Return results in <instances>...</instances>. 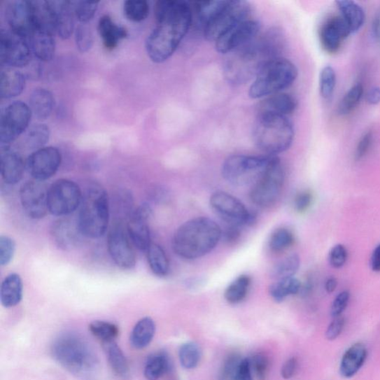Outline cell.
<instances>
[{
  "label": "cell",
  "mask_w": 380,
  "mask_h": 380,
  "mask_svg": "<svg viewBox=\"0 0 380 380\" xmlns=\"http://www.w3.org/2000/svg\"><path fill=\"white\" fill-rule=\"evenodd\" d=\"M367 358V350L363 343H355L343 355L339 366L340 374L346 379L356 375Z\"/></svg>",
  "instance_id": "26"
},
{
  "label": "cell",
  "mask_w": 380,
  "mask_h": 380,
  "mask_svg": "<svg viewBox=\"0 0 380 380\" xmlns=\"http://www.w3.org/2000/svg\"><path fill=\"white\" fill-rule=\"evenodd\" d=\"M62 162L60 152L53 146H46L33 152L28 157L27 169L34 180L44 181L57 173Z\"/></svg>",
  "instance_id": "17"
},
{
  "label": "cell",
  "mask_w": 380,
  "mask_h": 380,
  "mask_svg": "<svg viewBox=\"0 0 380 380\" xmlns=\"http://www.w3.org/2000/svg\"><path fill=\"white\" fill-rule=\"evenodd\" d=\"M23 286L20 276L11 274L3 280L0 288V300L6 309L15 307L22 299Z\"/></svg>",
  "instance_id": "30"
},
{
  "label": "cell",
  "mask_w": 380,
  "mask_h": 380,
  "mask_svg": "<svg viewBox=\"0 0 380 380\" xmlns=\"http://www.w3.org/2000/svg\"><path fill=\"white\" fill-rule=\"evenodd\" d=\"M210 204L216 213L230 225L238 227L251 225L255 223V215L227 192L217 191L211 197Z\"/></svg>",
  "instance_id": "13"
},
{
  "label": "cell",
  "mask_w": 380,
  "mask_h": 380,
  "mask_svg": "<svg viewBox=\"0 0 380 380\" xmlns=\"http://www.w3.org/2000/svg\"><path fill=\"white\" fill-rule=\"evenodd\" d=\"M348 259V252L342 244H337L330 251L329 263L335 268H341L344 266Z\"/></svg>",
  "instance_id": "51"
},
{
  "label": "cell",
  "mask_w": 380,
  "mask_h": 380,
  "mask_svg": "<svg viewBox=\"0 0 380 380\" xmlns=\"http://www.w3.org/2000/svg\"><path fill=\"white\" fill-rule=\"evenodd\" d=\"M298 77V69L290 60L278 57L262 67L251 85L248 94L252 99L283 92Z\"/></svg>",
  "instance_id": "6"
},
{
  "label": "cell",
  "mask_w": 380,
  "mask_h": 380,
  "mask_svg": "<svg viewBox=\"0 0 380 380\" xmlns=\"http://www.w3.org/2000/svg\"><path fill=\"white\" fill-rule=\"evenodd\" d=\"M223 237L228 244L236 243L241 237L240 227L229 225L223 232Z\"/></svg>",
  "instance_id": "59"
},
{
  "label": "cell",
  "mask_w": 380,
  "mask_h": 380,
  "mask_svg": "<svg viewBox=\"0 0 380 380\" xmlns=\"http://www.w3.org/2000/svg\"><path fill=\"white\" fill-rule=\"evenodd\" d=\"M55 242L60 248L68 249L75 246L81 234L78 225L68 219L57 220L52 229Z\"/></svg>",
  "instance_id": "31"
},
{
  "label": "cell",
  "mask_w": 380,
  "mask_h": 380,
  "mask_svg": "<svg viewBox=\"0 0 380 380\" xmlns=\"http://www.w3.org/2000/svg\"><path fill=\"white\" fill-rule=\"evenodd\" d=\"M260 31V24L253 19L239 22L215 42L216 51L223 55L234 52L254 41Z\"/></svg>",
  "instance_id": "16"
},
{
  "label": "cell",
  "mask_w": 380,
  "mask_h": 380,
  "mask_svg": "<svg viewBox=\"0 0 380 380\" xmlns=\"http://www.w3.org/2000/svg\"><path fill=\"white\" fill-rule=\"evenodd\" d=\"M5 15L10 30L28 40L34 29L30 1L14 0L9 2Z\"/></svg>",
  "instance_id": "20"
},
{
  "label": "cell",
  "mask_w": 380,
  "mask_h": 380,
  "mask_svg": "<svg viewBox=\"0 0 380 380\" xmlns=\"http://www.w3.org/2000/svg\"><path fill=\"white\" fill-rule=\"evenodd\" d=\"M249 360L253 374L255 375L257 379L265 380L267 375L269 365V362L266 355L262 353H255Z\"/></svg>",
  "instance_id": "49"
},
{
  "label": "cell",
  "mask_w": 380,
  "mask_h": 380,
  "mask_svg": "<svg viewBox=\"0 0 380 380\" xmlns=\"http://www.w3.org/2000/svg\"><path fill=\"white\" fill-rule=\"evenodd\" d=\"M241 359L237 355H231L226 360L223 367V380H231L234 377L237 367Z\"/></svg>",
  "instance_id": "56"
},
{
  "label": "cell",
  "mask_w": 380,
  "mask_h": 380,
  "mask_svg": "<svg viewBox=\"0 0 380 380\" xmlns=\"http://www.w3.org/2000/svg\"><path fill=\"white\" fill-rule=\"evenodd\" d=\"M297 102L292 95L279 92L267 96L258 105L257 115H272L288 117L295 112Z\"/></svg>",
  "instance_id": "22"
},
{
  "label": "cell",
  "mask_w": 380,
  "mask_h": 380,
  "mask_svg": "<svg viewBox=\"0 0 380 380\" xmlns=\"http://www.w3.org/2000/svg\"><path fill=\"white\" fill-rule=\"evenodd\" d=\"M48 2L52 11L55 32L63 40L69 39L75 30L76 16L71 1L55 0Z\"/></svg>",
  "instance_id": "23"
},
{
  "label": "cell",
  "mask_w": 380,
  "mask_h": 380,
  "mask_svg": "<svg viewBox=\"0 0 380 380\" xmlns=\"http://www.w3.org/2000/svg\"><path fill=\"white\" fill-rule=\"evenodd\" d=\"M171 369L168 355L164 352H157L147 358L144 367V376L147 380H157Z\"/></svg>",
  "instance_id": "35"
},
{
  "label": "cell",
  "mask_w": 380,
  "mask_h": 380,
  "mask_svg": "<svg viewBox=\"0 0 380 380\" xmlns=\"http://www.w3.org/2000/svg\"><path fill=\"white\" fill-rule=\"evenodd\" d=\"M151 216V207L143 204L132 212L128 220L127 229L129 238L141 251H147L152 244L149 226Z\"/></svg>",
  "instance_id": "19"
},
{
  "label": "cell",
  "mask_w": 380,
  "mask_h": 380,
  "mask_svg": "<svg viewBox=\"0 0 380 380\" xmlns=\"http://www.w3.org/2000/svg\"><path fill=\"white\" fill-rule=\"evenodd\" d=\"M76 43L78 50L87 52L93 45L94 38L91 29L85 24L79 26L76 31Z\"/></svg>",
  "instance_id": "48"
},
{
  "label": "cell",
  "mask_w": 380,
  "mask_h": 380,
  "mask_svg": "<svg viewBox=\"0 0 380 380\" xmlns=\"http://www.w3.org/2000/svg\"><path fill=\"white\" fill-rule=\"evenodd\" d=\"M350 293L348 290L341 292L335 299L332 308H330V315L334 318L341 316L347 308L350 300Z\"/></svg>",
  "instance_id": "52"
},
{
  "label": "cell",
  "mask_w": 380,
  "mask_h": 380,
  "mask_svg": "<svg viewBox=\"0 0 380 380\" xmlns=\"http://www.w3.org/2000/svg\"><path fill=\"white\" fill-rule=\"evenodd\" d=\"M351 31L348 24L341 16L328 20L321 29V41L325 50L335 54L343 41L349 38Z\"/></svg>",
  "instance_id": "21"
},
{
  "label": "cell",
  "mask_w": 380,
  "mask_h": 380,
  "mask_svg": "<svg viewBox=\"0 0 380 380\" xmlns=\"http://www.w3.org/2000/svg\"><path fill=\"white\" fill-rule=\"evenodd\" d=\"M300 267V256L297 254H292L274 267L272 275L276 281L292 278L298 272Z\"/></svg>",
  "instance_id": "41"
},
{
  "label": "cell",
  "mask_w": 380,
  "mask_h": 380,
  "mask_svg": "<svg viewBox=\"0 0 380 380\" xmlns=\"http://www.w3.org/2000/svg\"><path fill=\"white\" fill-rule=\"evenodd\" d=\"M155 330V323L152 318L148 316L142 318L132 330L130 344L139 350L146 348L153 341Z\"/></svg>",
  "instance_id": "32"
},
{
  "label": "cell",
  "mask_w": 380,
  "mask_h": 380,
  "mask_svg": "<svg viewBox=\"0 0 380 380\" xmlns=\"http://www.w3.org/2000/svg\"><path fill=\"white\" fill-rule=\"evenodd\" d=\"M55 33L43 29H34L28 39L32 54L41 62L53 59L55 53Z\"/></svg>",
  "instance_id": "25"
},
{
  "label": "cell",
  "mask_w": 380,
  "mask_h": 380,
  "mask_svg": "<svg viewBox=\"0 0 380 380\" xmlns=\"http://www.w3.org/2000/svg\"><path fill=\"white\" fill-rule=\"evenodd\" d=\"M302 285L295 277L277 280L269 288L272 297L277 302L284 301L288 297L300 293Z\"/></svg>",
  "instance_id": "37"
},
{
  "label": "cell",
  "mask_w": 380,
  "mask_h": 380,
  "mask_svg": "<svg viewBox=\"0 0 380 380\" xmlns=\"http://www.w3.org/2000/svg\"><path fill=\"white\" fill-rule=\"evenodd\" d=\"M223 237V230L211 218L198 217L188 220L175 232L173 249L180 258L193 260L211 253Z\"/></svg>",
  "instance_id": "2"
},
{
  "label": "cell",
  "mask_w": 380,
  "mask_h": 380,
  "mask_svg": "<svg viewBox=\"0 0 380 380\" xmlns=\"http://www.w3.org/2000/svg\"><path fill=\"white\" fill-rule=\"evenodd\" d=\"M103 347L113 372L120 378H127L129 374V363L115 341L104 342Z\"/></svg>",
  "instance_id": "34"
},
{
  "label": "cell",
  "mask_w": 380,
  "mask_h": 380,
  "mask_svg": "<svg viewBox=\"0 0 380 380\" xmlns=\"http://www.w3.org/2000/svg\"><path fill=\"white\" fill-rule=\"evenodd\" d=\"M337 85V73L335 69L330 66H325L320 76V92L325 100L332 97Z\"/></svg>",
  "instance_id": "46"
},
{
  "label": "cell",
  "mask_w": 380,
  "mask_h": 380,
  "mask_svg": "<svg viewBox=\"0 0 380 380\" xmlns=\"http://www.w3.org/2000/svg\"><path fill=\"white\" fill-rule=\"evenodd\" d=\"M110 216L109 199L100 186L90 187L83 195L78 225L81 234L90 239L103 237L107 230Z\"/></svg>",
  "instance_id": "7"
},
{
  "label": "cell",
  "mask_w": 380,
  "mask_h": 380,
  "mask_svg": "<svg viewBox=\"0 0 380 380\" xmlns=\"http://www.w3.org/2000/svg\"><path fill=\"white\" fill-rule=\"evenodd\" d=\"M83 199L80 187L76 182L59 179L48 190V210L55 216H64L78 209Z\"/></svg>",
  "instance_id": "10"
},
{
  "label": "cell",
  "mask_w": 380,
  "mask_h": 380,
  "mask_svg": "<svg viewBox=\"0 0 380 380\" xmlns=\"http://www.w3.org/2000/svg\"><path fill=\"white\" fill-rule=\"evenodd\" d=\"M279 42L278 33L272 31L238 49L225 66L227 78L240 83L255 77L269 60L279 57Z\"/></svg>",
  "instance_id": "3"
},
{
  "label": "cell",
  "mask_w": 380,
  "mask_h": 380,
  "mask_svg": "<svg viewBox=\"0 0 380 380\" xmlns=\"http://www.w3.org/2000/svg\"><path fill=\"white\" fill-rule=\"evenodd\" d=\"M76 18L83 24L90 22L95 15L98 3L88 1H71Z\"/></svg>",
  "instance_id": "47"
},
{
  "label": "cell",
  "mask_w": 380,
  "mask_h": 380,
  "mask_svg": "<svg viewBox=\"0 0 380 380\" xmlns=\"http://www.w3.org/2000/svg\"><path fill=\"white\" fill-rule=\"evenodd\" d=\"M295 131L288 117L257 115L253 128V140L260 150L267 155L276 156L291 146Z\"/></svg>",
  "instance_id": "4"
},
{
  "label": "cell",
  "mask_w": 380,
  "mask_h": 380,
  "mask_svg": "<svg viewBox=\"0 0 380 380\" xmlns=\"http://www.w3.org/2000/svg\"><path fill=\"white\" fill-rule=\"evenodd\" d=\"M251 4L244 0H223L216 13L203 29L207 41L216 42L235 24L250 18Z\"/></svg>",
  "instance_id": "9"
},
{
  "label": "cell",
  "mask_w": 380,
  "mask_h": 380,
  "mask_svg": "<svg viewBox=\"0 0 380 380\" xmlns=\"http://www.w3.org/2000/svg\"><path fill=\"white\" fill-rule=\"evenodd\" d=\"M346 325V320L342 316L335 318L330 323L326 330V338L328 340L333 341L337 339L342 332Z\"/></svg>",
  "instance_id": "54"
},
{
  "label": "cell",
  "mask_w": 380,
  "mask_h": 380,
  "mask_svg": "<svg viewBox=\"0 0 380 380\" xmlns=\"http://www.w3.org/2000/svg\"><path fill=\"white\" fill-rule=\"evenodd\" d=\"M365 100L367 104L376 106L380 104V87H372L365 95Z\"/></svg>",
  "instance_id": "60"
},
{
  "label": "cell",
  "mask_w": 380,
  "mask_h": 380,
  "mask_svg": "<svg viewBox=\"0 0 380 380\" xmlns=\"http://www.w3.org/2000/svg\"><path fill=\"white\" fill-rule=\"evenodd\" d=\"M157 26L146 42L147 55L156 64L173 55L192 24L190 2L162 0L155 6Z\"/></svg>",
  "instance_id": "1"
},
{
  "label": "cell",
  "mask_w": 380,
  "mask_h": 380,
  "mask_svg": "<svg viewBox=\"0 0 380 380\" xmlns=\"http://www.w3.org/2000/svg\"><path fill=\"white\" fill-rule=\"evenodd\" d=\"M98 31L105 48L108 51L114 50L120 41L127 38L126 29L118 26L111 17L104 15L98 22Z\"/></svg>",
  "instance_id": "28"
},
{
  "label": "cell",
  "mask_w": 380,
  "mask_h": 380,
  "mask_svg": "<svg viewBox=\"0 0 380 380\" xmlns=\"http://www.w3.org/2000/svg\"><path fill=\"white\" fill-rule=\"evenodd\" d=\"M284 182L285 171L278 158L253 185L250 192L251 202L260 207L273 205L283 190Z\"/></svg>",
  "instance_id": "11"
},
{
  "label": "cell",
  "mask_w": 380,
  "mask_h": 380,
  "mask_svg": "<svg viewBox=\"0 0 380 380\" xmlns=\"http://www.w3.org/2000/svg\"><path fill=\"white\" fill-rule=\"evenodd\" d=\"M0 169L2 178L8 185H16L22 178L24 169L23 159L9 146H1Z\"/></svg>",
  "instance_id": "24"
},
{
  "label": "cell",
  "mask_w": 380,
  "mask_h": 380,
  "mask_svg": "<svg viewBox=\"0 0 380 380\" xmlns=\"http://www.w3.org/2000/svg\"><path fill=\"white\" fill-rule=\"evenodd\" d=\"M89 329L92 335L100 339L102 343L115 341L120 332L116 325L101 321L92 322L90 325Z\"/></svg>",
  "instance_id": "44"
},
{
  "label": "cell",
  "mask_w": 380,
  "mask_h": 380,
  "mask_svg": "<svg viewBox=\"0 0 380 380\" xmlns=\"http://www.w3.org/2000/svg\"><path fill=\"white\" fill-rule=\"evenodd\" d=\"M178 358L183 369H195L202 358V350L197 343L188 342L183 344L178 351Z\"/></svg>",
  "instance_id": "39"
},
{
  "label": "cell",
  "mask_w": 380,
  "mask_h": 380,
  "mask_svg": "<svg viewBox=\"0 0 380 380\" xmlns=\"http://www.w3.org/2000/svg\"><path fill=\"white\" fill-rule=\"evenodd\" d=\"M48 190L43 181L33 180L23 183L20 198L23 211L29 218L41 219L48 212Z\"/></svg>",
  "instance_id": "18"
},
{
  "label": "cell",
  "mask_w": 380,
  "mask_h": 380,
  "mask_svg": "<svg viewBox=\"0 0 380 380\" xmlns=\"http://www.w3.org/2000/svg\"><path fill=\"white\" fill-rule=\"evenodd\" d=\"M55 105L53 94L43 88L34 90L29 97V107L32 115L43 120L52 115Z\"/></svg>",
  "instance_id": "29"
},
{
  "label": "cell",
  "mask_w": 380,
  "mask_h": 380,
  "mask_svg": "<svg viewBox=\"0 0 380 380\" xmlns=\"http://www.w3.org/2000/svg\"><path fill=\"white\" fill-rule=\"evenodd\" d=\"M336 4L341 12V17L348 24L351 33L359 31L365 22V13L363 8L357 3L350 1V0L337 1Z\"/></svg>",
  "instance_id": "33"
},
{
  "label": "cell",
  "mask_w": 380,
  "mask_h": 380,
  "mask_svg": "<svg viewBox=\"0 0 380 380\" xmlns=\"http://www.w3.org/2000/svg\"><path fill=\"white\" fill-rule=\"evenodd\" d=\"M31 49L27 38L8 30L3 29L0 34V60L3 66L22 68L31 59Z\"/></svg>",
  "instance_id": "14"
},
{
  "label": "cell",
  "mask_w": 380,
  "mask_h": 380,
  "mask_svg": "<svg viewBox=\"0 0 380 380\" xmlns=\"http://www.w3.org/2000/svg\"><path fill=\"white\" fill-rule=\"evenodd\" d=\"M251 279L247 275H241L229 285L225 292V298L230 304L241 302L248 295Z\"/></svg>",
  "instance_id": "38"
},
{
  "label": "cell",
  "mask_w": 380,
  "mask_h": 380,
  "mask_svg": "<svg viewBox=\"0 0 380 380\" xmlns=\"http://www.w3.org/2000/svg\"><path fill=\"white\" fill-rule=\"evenodd\" d=\"M16 244L13 239L8 237L1 236L0 237V265H8L15 253Z\"/></svg>",
  "instance_id": "50"
},
{
  "label": "cell",
  "mask_w": 380,
  "mask_h": 380,
  "mask_svg": "<svg viewBox=\"0 0 380 380\" xmlns=\"http://www.w3.org/2000/svg\"><path fill=\"white\" fill-rule=\"evenodd\" d=\"M371 267L373 272H380V244L375 248L372 253Z\"/></svg>",
  "instance_id": "61"
},
{
  "label": "cell",
  "mask_w": 380,
  "mask_h": 380,
  "mask_svg": "<svg viewBox=\"0 0 380 380\" xmlns=\"http://www.w3.org/2000/svg\"><path fill=\"white\" fill-rule=\"evenodd\" d=\"M364 93L363 85H354L343 97L337 107V113L339 115H347L351 113L359 105Z\"/></svg>",
  "instance_id": "42"
},
{
  "label": "cell",
  "mask_w": 380,
  "mask_h": 380,
  "mask_svg": "<svg viewBox=\"0 0 380 380\" xmlns=\"http://www.w3.org/2000/svg\"><path fill=\"white\" fill-rule=\"evenodd\" d=\"M146 253L147 260L153 274L159 277L167 276L169 272V262L160 245L152 242Z\"/></svg>",
  "instance_id": "36"
},
{
  "label": "cell",
  "mask_w": 380,
  "mask_h": 380,
  "mask_svg": "<svg viewBox=\"0 0 380 380\" xmlns=\"http://www.w3.org/2000/svg\"><path fill=\"white\" fill-rule=\"evenodd\" d=\"M312 202V195L309 191H303L300 192L294 201V205H295L296 210L302 213L309 209Z\"/></svg>",
  "instance_id": "57"
},
{
  "label": "cell",
  "mask_w": 380,
  "mask_h": 380,
  "mask_svg": "<svg viewBox=\"0 0 380 380\" xmlns=\"http://www.w3.org/2000/svg\"><path fill=\"white\" fill-rule=\"evenodd\" d=\"M54 359L66 370L78 376H87L97 367V360L89 343L75 334H64L52 346Z\"/></svg>",
  "instance_id": "5"
},
{
  "label": "cell",
  "mask_w": 380,
  "mask_h": 380,
  "mask_svg": "<svg viewBox=\"0 0 380 380\" xmlns=\"http://www.w3.org/2000/svg\"><path fill=\"white\" fill-rule=\"evenodd\" d=\"M231 380H253V372L249 358L241 359Z\"/></svg>",
  "instance_id": "55"
},
{
  "label": "cell",
  "mask_w": 380,
  "mask_h": 380,
  "mask_svg": "<svg viewBox=\"0 0 380 380\" xmlns=\"http://www.w3.org/2000/svg\"><path fill=\"white\" fill-rule=\"evenodd\" d=\"M372 34L375 41L380 44V14L373 21Z\"/></svg>",
  "instance_id": "62"
},
{
  "label": "cell",
  "mask_w": 380,
  "mask_h": 380,
  "mask_svg": "<svg viewBox=\"0 0 380 380\" xmlns=\"http://www.w3.org/2000/svg\"><path fill=\"white\" fill-rule=\"evenodd\" d=\"M337 285V280L335 277H330L326 281L325 288L328 293H332L335 291Z\"/></svg>",
  "instance_id": "63"
},
{
  "label": "cell",
  "mask_w": 380,
  "mask_h": 380,
  "mask_svg": "<svg viewBox=\"0 0 380 380\" xmlns=\"http://www.w3.org/2000/svg\"><path fill=\"white\" fill-rule=\"evenodd\" d=\"M26 78L23 73L13 68L6 67L0 73V96L10 99L19 96L24 89Z\"/></svg>",
  "instance_id": "27"
},
{
  "label": "cell",
  "mask_w": 380,
  "mask_h": 380,
  "mask_svg": "<svg viewBox=\"0 0 380 380\" xmlns=\"http://www.w3.org/2000/svg\"><path fill=\"white\" fill-rule=\"evenodd\" d=\"M374 139V134L372 131L366 132L361 138L355 152V161L359 162L363 159L371 148Z\"/></svg>",
  "instance_id": "53"
},
{
  "label": "cell",
  "mask_w": 380,
  "mask_h": 380,
  "mask_svg": "<svg viewBox=\"0 0 380 380\" xmlns=\"http://www.w3.org/2000/svg\"><path fill=\"white\" fill-rule=\"evenodd\" d=\"M295 241L293 232L288 228L276 230L269 241V247L274 253L284 252L290 248Z\"/></svg>",
  "instance_id": "43"
},
{
  "label": "cell",
  "mask_w": 380,
  "mask_h": 380,
  "mask_svg": "<svg viewBox=\"0 0 380 380\" xmlns=\"http://www.w3.org/2000/svg\"><path fill=\"white\" fill-rule=\"evenodd\" d=\"M278 158L277 156L267 155H232L223 165V176L234 186L255 185Z\"/></svg>",
  "instance_id": "8"
},
{
  "label": "cell",
  "mask_w": 380,
  "mask_h": 380,
  "mask_svg": "<svg viewBox=\"0 0 380 380\" xmlns=\"http://www.w3.org/2000/svg\"><path fill=\"white\" fill-rule=\"evenodd\" d=\"M126 17L132 22H141L150 14V5L144 0H127L124 5Z\"/></svg>",
  "instance_id": "45"
},
{
  "label": "cell",
  "mask_w": 380,
  "mask_h": 380,
  "mask_svg": "<svg viewBox=\"0 0 380 380\" xmlns=\"http://www.w3.org/2000/svg\"><path fill=\"white\" fill-rule=\"evenodd\" d=\"M29 106L21 101L8 105L0 117V143L9 146L26 131L31 118Z\"/></svg>",
  "instance_id": "12"
},
{
  "label": "cell",
  "mask_w": 380,
  "mask_h": 380,
  "mask_svg": "<svg viewBox=\"0 0 380 380\" xmlns=\"http://www.w3.org/2000/svg\"><path fill=\"white\" fill-rule=\"evenodd\" d=\"M298 369V360L296 358L288 360L281 367V375L285 379H290L296 374Z\"/></svg>",
  "instance_id": "58"
},
{
  "label": "cell",
  "mask_w": 380,
  "mask_h": 380,
  "mask_svg": "<svg viewBox=\"0 0 380 380\" xmlns=\"http://www.w3.org/2000/svg\"><path fill=\"white\" fill-rule=\"evenodd\" d=\"M50 138V129L45 125H36L28 131L24 143L29 150L43 148Z\"/></svg>",
  "instance_id": "40"
},
{
  "label": "cell",
  "mask_w": 380,
  "mask_h": 380,
  "mask_svg": "<svg viewBox=\"0 0 380 380\" xmlns=\"http://www.w3.org/2000/svg\"><path fill=\"white\" fill-rule=\"evenodd\" d=\"M107 248L110 256L118 267L132 269L136 266V255L122 220H116L110 228L107 237Z\"/></svg>",
  "instance_id": "15"
}]
</instances>
